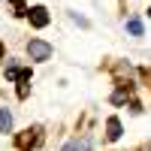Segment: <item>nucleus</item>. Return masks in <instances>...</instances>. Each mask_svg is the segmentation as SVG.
Returning <instances> with one entry per match:
<instances>
[{"mask_svg":"<svg viewBox=\"0 0 151 151\" xmlns=\"http://www.w3.org/2000/svg\"><path fill=\"white\" fill-rule=\"evenodd\" d=\"M27 55H30V60H48L52 58V45L42 42V40H30L27 42Z\"/></svg>","mask_w":151,"mask_h":151,"instance_id":"obj_1","label":"nucleus"},{"mask_svg":"<svg viewBox=\"0 0 151 151\" xmlns=\"http://www.w3.org/2000/svg\"><path fill=\"white\" fill-rule=\"evenodd\" d=\"M27 15H30V24H33V27H45V24H48V9H45V6H33Z\"/></svg>","mask_w":151,"mask_h":151,"instance_id":"obj_2","label":"nucleus"},{"mask_svg":"<svg viewBox=\"0 0 151 151\" xmlns=\"http://www.w3.org/2000/svg\"><path fill=\"white\" fill-rule=\"evenodd\" d=\"M106 136H109L112 142L121 139V121H118V118H109V121H106Z\"/></svg>","mask_w":151,"mask_h":151,"instance_id":"obj_3","label":"nucleus"},{"mask_svg":"<svg viewBox=\"0 0 151 151\" xmlns=\"http://www.w3.org/2000/svg\"><path fill=\"white\" fill-rule=\"evenodd\" d=\"M30 136H18V145L21 148H33L36 142H40V136H36V133H40V130H27Z\"/></svg>","mask_w":151,"mask_h":151,"instance_id":"obj_4","label":"nucleus"},{"mask_svg":"<svg viewBox=\"0 0 151 151\" xmlns=\"http://www.w3.org/2000/svg\"><path fill=\"white\" fill-rule=\"evenodd\" d=\"M9 127H12V112L0 109V133H9Z\"/></svg>","mask_w":151,"mask_h":151,"instance_id":"obj_5","label":"nucleus"},{"mask_svg":"<svg viewBox=\"0 0 151 151\" xmlns=\"http://www.w3.org/2000/svg\"><path fill=\"white\" fill-rule=\"evenodd\" d=\"M127 30H130L133 36H142V21H139V18H127Z\"/></svg>","mask_w":151,"mask_h":151,"instance_id":"obj_6","label":"nucleus"},{"mask_svg":"<svg viewBox=\"0 0 151 151\" xmlns=\"http://www.w3.org/2000/svg\"><path fill=\"white\" fill-rule=\"evenodd\" d=\"M12 9H15V15H27V6L21 0H12Z\"/></svg>","mask_w":151,"mask_h":151,"instance_id":"obj_7","label":"nucleus"},{"mask_svg":"<svg viewBox=\"0 0 151 151\" xmlns=\"http://www.w3.org/2000/svg\"><path fill=\"white\" fill-rule=\"evenodd\" d=\"M124 100H127V91H118L115 97H112V103H124Z\"/></svg>","mask_w":151,"mask_h":151,"instance_id":"obj_8","label":"nucleus"},{"mask_svg":"<svg viewBox=\"0 0 151 151\" xmlns=\"http://www.w3.org/2000/svg\"><path fill=\"white\" fill-rule=\"evenodd\" d=\"M148 15H151V9H148Z\"/></svg>","mask_w":151,"mask_h":151,"instance_id":"obj_9","label":"nucleus"}]
</instances>
